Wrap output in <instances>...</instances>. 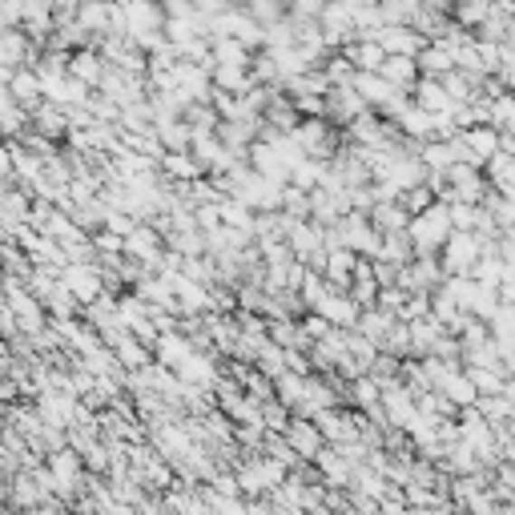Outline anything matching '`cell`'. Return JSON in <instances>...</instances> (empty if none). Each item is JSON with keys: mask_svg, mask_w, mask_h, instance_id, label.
<instances>
[{"mask_svg": "<svg viewBox=\"0 0 515 515\" xmlns=\"http://www.w3.org/2000/svg\"><path fill=\"white\" fill-rule=\"evenodd\" d=\"M406 242H411L415 254H439V246L447 242L451 234V222H447V205L443 202H431L423 214H415L411 222H406Z\"/></svg>", "mask_w": 515, "mask_h": 515, "instance_id": "cell-1", "label": "cell"}, {"mask_svg": "<svg viewBox=\"0 0 515 515\" xmlns=\"http://www.w3.org/2000/svg\"><path fill=\"white\" fill-rule=\"evenodd\" d=\"M57 282L65 286L69 294H73L77 306H89V302H97V298L105 294L97 262H69V266H61V278H57Z\"/></svg>", "mask_w": 515, "mask_h": 515, "instance_id": "cell-2", "label": "cell"}, {"mask_svg": "<svg viewBox=\"0 0 515 515\" xmlns=\"http://www.w3.org/2000/svg\"><path fill=\"white\" fill-rule=\"evenodd\" d=\"M475 258H479V242H475V234H459V230H451V234H447V242L439 246V270H443V278L472 274Z\"/></svg>", "mask_w": 515, "mask_h": 515, "instance_id": "cell-3", "label": "cell"}, {"mask_svg": "<svg viewBox=\"0 0 515 515\" xmlns=\"http://www.w3.org/2000/svg\"><path fill=\"white\" fill-rule=\"evenodd\" d=\"M334 225H339V234H342V250H350L355 258H375L378 238H383V234L367 222V214L350 210V214H342Z\"/></svg>", "mask_w": 515, "mask_h": 515, "instance_id": "cell-4", "label": "cell"}, {"mask_svg": "<svg viewBox=\"0 0 515 515\" xmlns=\"http://www.w3.org/2000/svg\"><path fill=\"white\" fill-rule=\"evenodd\" d=\"M310 314H319V319H327L334 330H355V322H358V306L350 302V294L347 291H327L322 294V302L314 306Z\"/></svg>", "mask_w": 515, "mask_h": 515, "instance_id": "cell-5", "label": "cell"}, {"mask_svg": "<svg viewBox=\"0 0 515 515\" xmlns=\"http://www.w3.org/2000/svg\"><path fill=\"white\" fill-rule=\"evenodd\" d=\"M375 44L383 49V57H415L427 41L415 29H406V24H383V29L375 33Z\"/></svg>", "mask_w": 515, "mask_h": 515, "instance_id": "cell-6", "label": "cell"}, {"mask_svg": "<svg viewBox=\"0 0 515 515\" xmlns=\"http://www.w3.org/2000/svg\"><path fill=\"white\" fill-rule=\"evenodd\" d=\"M125 13V29H129V37H138V33H157L161 24H166V16H161L157 0H117Z\"/></svg>", "mask_w": 515, "mask_h": 515, "instance_id": "cell-7", "label": "cell"}, {"mask_svg": "<svg viewBox=\"0 0 515 515\" xmlns=\"http://www.w3.org/2000/svg\"><path fill=\"white\" fill-rule=\"evenodd\" d=\"M161 254V234L153 230V225L146 222H138L129 234H125V242H121V258H138L141 266H149L153 258Z\"/></svg>", "mask_w": 515, "mask_h": 515, "instance_id": "cell-8", "label": "cell"}, {"mask_svg": "<svg viewBox=\"0 0 515 515\" xmlns=\"http://www.w3.org/2000/svg\"><path fill=\"white\" fill-rule=\"evenodd\" d=\"M49 479H52V491H61V495L73 491V487L81 483V455L77 451H69V447L52 451L49 455Z\"/></svg>", "mask_w": 515, "mask_h": 515, "instance_id": "cell-9", "label": "cell"}, {"mask_svg": "<svg viewBox=\"0 0 515 515\" xmlns=\"http://www.w3.org/2000/svg\"><path fill=\"white\" fill-rule=\"evenodd\" d=\"M282 439H286V447H291L294 455H302V459H314L322 451V435H319V427H314L310 419H291L286 423V431H282Z\"/></svg>", "mask_w": 515, "mask_h": 515, "instance_id": "cell-10", "label": "cell"}, {"mask_svg": "<svg viewBox=\"0 0 515 515\" xmlns=\"http://www.w3.org/2000/svg\"><path fill=\"white\" fill-rule=\"evenodd\" d=\"M435 391H439V395H443V399H447L451 406H455V411H459V406H472V403L479 399V395H475V386L467 383L463 367H447V375H443L439 383H435Z\"/></svg>", "mask_w": 515, "mask_h": 515, "instance_id": "cell-11", "label": "cell"}, {"mask_svg": "<svg viewBox=\"0 0 515 515\" xmlns=\"http://www.w3.org/2000/svg\"><path fill=\"white\" fill-rule=\"evenodd\" d=\"M459 141L467 146V153L475 157V166H479V169H483V161H487V157H495V153H500V133H495L491 125H472V129L459 133Z\"/></svg>", "mask_w": 515, "mask_h": 515, "instance_id": "cell-12", "label": "cell"}, {"mask_svg": "<svg viewBox=\"0 0 515 515\" xmlns=\"http://www.w3.org/2000/svg\"><path fill=\"white\" fill-rule=\"evenodd\" d=\"M8 97H13V101L21 105L24 113L37 110V105L44 101V97H41V81H37V73H33V69H13V81H8Z\"/></svg>", "mask_w": 515, "mask_h": 515, "instance_id": "cell-13", "label": "cell"}, {"mask_svg": "<svg viewBox=\"0 0 515 515\" xmlns=\"http://www.w3.org/2000/svg\"><path fill=\"white\" fill-rule=\"evenodd\" d=\"M69 77L81 81V85H89V89H97L105 77V61L97 57L93 49H73L69 52Z\"/></svg>", "mask_w": 515, "mask_h": 515, "instance_id": "cell-14", "label": "cell"}, {"mask_svg": "<svg viewBox=\"0 0 515 515\" xmlns=\"http://www.w3.org/2000/svg\"><path fill=\"white\" fill-rule=\"evenodd\" d=\"M29 125L41 133L44 141H57V138H69V125H65V110L61 105H49V101H41L37 110L29 113Z\"/></svg>", "mask_w": 515, "mask_h": 515, "instance_id": "cell-15", "label": "cell"}, {"mask_svg": "<svg viewBox=\"0 0 515 515\" xmlns=\"http://www.w3.org/2000/svg\"><path fill=\"white\" fill-rule=\"evenodd\" d=\"M355 254L350 250H330L327 262H322V282L330 286V291H347L350 286V274H355Z\"/></svg>", "mask_w": 515, "mask_h": 515, "instance_id": "cell-16", "label": "cell"}, {"mask_svg": "<svg viewBox=\"0 0 515 515\" xmlns=\"http://www.w3.org/2000/svg\"><path fill=\"white\" fill-rule=\"evenodd\" d=\"M378 77L391 89H399V93H411V85L419 81V69H415V57H383Z\"/></svg>", "mask_w": 515, "mask_h": 515, "instance_id": "cell-17", "label": "cell"}, {"mask_svg": "<svg viewBox=\"0 0 515 515\" xmlns=\"http://www.w3.org/2000/svg\"><path fill=\"white\" fill-rule=\"evenodd\" d=\"M411 97H415V110H423V113H443V110H451V101H447V93H443V85H439V77H419L411 85Z\"/></svg>", "mask_w": 515, "mask_h": 515, "instance_id": "cell-18", "label": "cell"}, {"mask_svg": "<svg viewBox=\"0 0 515 515\" xmlns=\"http://www.w3.org/2000/svg\"><path fill=\"white\" fill-rule=\"evenodd\" d=\"M339 52L350 61L355 73H378V65H383V49L375 41H347Z\"/></svg>", "mask_w": 515, "mask_h": 515, "instance_id": "cell-19", "label": "cell"}, {"mask_svg": "<svg viewBox=\"0 0 515 515\" xmlns=\"http://www.w3.org/2000/svg\"><path fill=\"white\" fill-rule=\"evenodd\" d=\"M367 222L375 225L378 234H403L411 218H406V210H403L399 202H375V205L367 210Z\"/></svg>", "mask_w": 515, "mask_h": 515, "instance_id": "cell-20", "label": "cell"}, {"mask_svg": "<svg viewBox=\"0 0 515 515\" xmlns=\"http://www.w3.org/2000/svg\"><path fill=\"white\" fill-rule=\"evenodd\" d=\"M157 166H161V174H166L169 182H197V177H205V169L189 157V149L186 153H161Z\"/></svg>", "mask_w": 515, "mask_h": 515, "instance_id": "cell-21", "label": "cell"}, {"mask_svg": "<svg viewBox=\"0 0 515 515\" xmlns=\"http://www.w3.org/2000/svg\"><path fill=\"white\" fill-rule=\"evenodd\" d=\"M350 89L358 93V101H363L367 110H378V105H383L386 97L395 93V89L386 85V81L378 77V73H355V77H350Z\"/></svg>", "mask_w": 515, "mask_h": 515, "instance_id": "cell-22", "label": "cell"}, {"mask_svg": "<svg viewBox=\"0 0 515 515\" xmlns=\"http://www.w3.org/2000/svg\"><path fill=\"white\" fill-rule=\"evenodd\" d=\"M117 367H121V370H129V375H133V370H146L149 363H153V350L146 347V342H138V339H133V334H125V339L121 342H117Z\"/></svg>", "mask_w": 515, "mask_h": 515, "instance_id": "cell-23", "label": "cell"}, {"mask_svg": "<svg viewBox=\"0 0 515 515\" xmlns=\"http://www.w3.org/2000/svg\"><path fill=\"white\" fill-rule=\"evenodd\" d=\"M250 57H254V52H250L246 44L230 41V37H214V41H210V61H214V65H230V69H250Z\"/></svg>", "mask_w": 515, "mask_h": 515, "instance_id": "cell-24", "label": "cell"}, {"mask_svg": "<svg viewBox=\"0 0 515 515\" xmlns=\"http://www.w3.org/2000/svg\"><path fill=\"white\" fill-rule=\"evenodd\" d=\"M314 463H319V472H322V483H330V487H347L350 472H355V467H350L334 447H322L319 455H314Z\"/></svg>", "mask_w": 515, "mask_h": 515, "instance_id": "cell-25", "label": "cell"}, {"mask_svg": "<svg viewBox=\"0 0 515 515\" xmlns=\"http://www.w3.org/2000/svg\"><path fill=\"white\" fill-rule=\"evenodd\" d=\"M415 69H419V77H443L455 69V61H451V52L443 44H423L415 52Z\"/></svg>", "mask_w": 515, "mask_h": 515, "instance_id": "cell-26", "label": "cell"}, {"mask_svg": "<svg viewBox=\"0 0 515 515\" xmlns=\"http://www.w3.org/2000/svg\"><path fill=\"white\" fill-rule=\"evenodd\" d=\"M77 24H81V29H85L93 41H101L105 33H110V5H97V0H81Z\"/></svg>", "mask_w": 515, "mask_h": 515, "instance_id": "cell-27", "label": "cell"}, {"mask_svg": "<svg viewBox=\"0 0 515 515\" xmlns=\"http://www.w3.org/2000/svg\"><path fill=\"white\" fill-rule=\"evenodd\" d=\"M327 169H330V161L302 157V161H298V166L291 169V182H286V186H294V189H302V194H310V189H319V186H322Z\"/></svg>", "mask_w": 515, "mask_h": 515, "instance_id": "cell-28", "label": "cell"}, {"mask_svg": "<svg viewBox=\"0 0 515 515\" xmlns=\"http://www.w3.org/2000/svg\"><path fill=\"white\" fill-rule=\"evenodd\" d=\"M395 129H399V138L406 141H431V113L415 110V105H406V110L399 113V121H395Z\"/></svg>", "mask_w": 515, "mask_h": 515, "instance_id": "cell-29", "label": "cell"}, {"mask_svg": "<svg viewBox=\"0 0 515 515\" xmlns=\"http://www.w3.org/2000/svg\"><path fill=\"white\" fill-rule=\"evenodd\" d=\"M451 21L459 24V29H467V33H475L479 24L487 21V13H491V0H451Z\"/></svg>", "mask_w": 515, "mask_h": 515, "instance_id": "cell-30", "label": "cell"}, {"mask_svg": "<svg viewBox=\"0 0 515 515\" xmlns=\"http://www.w3.org/2000/svg\"><path fill=\"white\" fill-rule=\"evenodd\" d=\"M439 85H443V93H447L451 110H459V105H472V101H475V81L467 77V73H459V69L443 73V77H439Z\"/></svg>", "mask_w": 515, "mask_h": 515, "instance_id": "cell-31", "label": "cell"}, {"mask_svg": "<svg viewBox=\"0 0 515 515\" xmlns=\"http://www.w3.org/2000/svg\"><path fill=\"white\" fill-rule=\"evenodd\" d=\"M391 327H395V314L378 310V306H370V310H363V314H358V322H355V330L363 334L367 342H375V347L386 339V330H391Z\"/></svg>", "mask_w": 515, "mask_h": 515, "instance_id": "cell-32", "label": "cell"}, {"mask_svg": "<svg viewBox=\"0 0 515 515\" xmlns=\"http://www.w3.org/2000/svg\"><path fill=\"white\" fill-rule=\"evenodd\" d=\"M415 157L423 161V169H427V174H447V169L455 166V157H451V146H447V141H435V138L423 141Z\"/></svg>", "mask_w": 515, "mask_h": 515, "instance_id": "cell-33", "label": "cell"}, {"mask_svg": "<svg viewBox=\"0 0 515 515\" xmlns=\"http://www.w3.org/2000/svg\"><path fill=\"white\" fill-rule=\"evenodd\" d=\"M375 258L391 262V266H406V262L415 258V250H411V242H406V234H383V238H378Z\"/></svg>", "mask_w": 515, "mask_h": 515, "instance_id": "cell-34", "label": "cell"}, {"mask_svg": "<svg viewBox=\"0 0 515 515\" xmlns=\"http://www.w3.org/2000/svg\"><path fill=\"white\" fill-rule=\"evenodd\" d=\"M210 81L214 89H222V93H246V89H254V81H250L246 69H230V65H214L210 69Z\"/></svg>", "mask_w": 515, "mask_h": 515, "instance_id": "cell-35", "label": "cell"}, {"mask_svg": "<svg viewBox=\"0 0 515 515\" xmlns=\"http://www.w3.org/2000/svg\"><path fill=\"white\" fill-rule=\"evenodd\" d=\"M472 406L479 411V419L491 423V427H495V423H508L511 419V399H508V395H479Z\"/></svg>", "mask_w": 515, "mask_h": 515, "instance_id": "cell-36", "label": "cell"}, {"mask_svg": "<svg viewBox=\"0 0 515 515\" xmlns=\"http://www.w3.org/2000/svg\"><path fill=\"white\" fill-rule=\"evenodd\" d=\"M270 383H274V403H282L286 411L302 403V375H294V370H282V375L270 378Z\"/></svg>", "mask_w": 515, "mask_h": 515, "instance_id": "cell-37", "label": "cell"}, {"mask_svg": "<svg viewBox=\"0 0 515 515\" xmlns=\"http://www.w3.org/2000/svg\"><path fill=\"white\" fill-rule=\"evenodd\" d=\"M218 214H222V225H230V230H246L250 234V225H254V210H250V205H242L238 197H222Z\"/></svg>", "mask_w": 515, "mask_h": 515, "instance_id": "cell-38", "label": "cell"}, {"mask_svg": "<svg viewBox=\"0 0 515 515\" xmlns=\"http://www.w3.org/2000/svg\"><path fill=\"white\" fill-rule=\"evenodd\" d=\"M319 69H322V77H327V89H342V85H350V77H355V69H350V61L342 57V52H330Z\"/></svg>", "mask_w": 515, "mask_h": 515, "instance_id": "cell-39", "label": "cell"}, {"mask_svg": "<svg viewBox=\"0 0 515 515\" xmlns=\"http://www.w3.org/2000/svg\"><path fill=\"white\" fill-rule=\"evenodd\" d=\"M479 205H467V202H451L447 205V222H451V230H459V234H472L475 225H479Z\"/></svg>", "mask_w": 515, "mask_h": 515, "instance_id": "cell-40", "label": "cell"}, {"mask_svg": "<svg viewBox=\"0 0 515 515\" xmlns=\"http://www.w3.org/2000/svg\"><path fill=\"white\" fill-rule=\"evenodd\" d=\"M431 202H435V197H431V189H427V186H415V189H406V194H399V205L406 210V218L423 214Z\"/></svg>", "mask_w": 515, "mask_h": 515, "instance_id": "cell-41", "label": "cell"}, {"mask_svg": "<svg viewBox=\"0 0 515 515\" xmlns=\"http://www.w3.org/2000/svg\"><path fill=\"white\" fill-rule=\"evenodd\" d=\"M286 423H291V419H286V406H282V403H274V399L262 403V427L274 431V435H282Z\"/></svg>", "mask_w": 515, "mask_h": 515, "instance_id": "cell-42", "label": "cell"}, {"mask_svg": "<svg viewBox=\"0 0 515 515\" xmlns=\"http://www.w3.org/2000/svg\"><path fill=\"white\" fill-rule=\"evenodd\" d=\"M298 330H302L306 347H310V342H322V339H327V334H330V322L319 319V314H306V319L298 322Z\"/></svg>", "mask_w": 515, "mask_h": 515, "instance_id": "cell-43", "label": "cell"}, {"mask_svg": "<svg viewBox=\"0 0 515 515\" xmlns=\"http://www.w3.org/2000/svg\"><path fill=\"white\" fill-rule=\"evenodd\" d=\"M157 8L166 21H189V16H194V5H189V0H157Z\"/></svg>", "mask_w": 515, "mask_h": 515, "instance_id": "cell-44", "label": "cell"}, {"mask_svg": "<svg viewBox=\"0 0 515 515\" xmlns=\"http://www.w3.org/2000/svg\"><path fill=\"white\" fill-rule=\"evenodd\" d=\"M101 225H105V230H110V234H117V238H125V234H129V230H133V225H138V222H133V218H129V214H117V210H105V218H101Z\"/></svg>", "mask_w": 515, "mask_h": 515, "instance_id": "cell-45", "label": "cell"}, {"mask_svg": "<svg viewBox=\"0 0 515 515\" xmlns=\"http://www.w3.org/2000/svg\"><path fill=\"white\" fill-rule=\"evenodd\" d=\"M16 334H21L16 330V314L8 310V302L0 298V339H16Z\"/></svg>", "mask_w": 515, "mask_h": 515, "instance_id": "cell-46", "label": "cell"}, {"mask_svg": "<svg viewBox=\"0 0 515 515\" xmlns=\"http://www.w3.org/2000/svg\"><path fill=\"white\" fill-rule=\"evenodd\" d=\"M189 5H194V13H197V16H205V21H210V16H218L222 8H230L225 0H189Z\"/></svg>", "mask_w": 515, "mask_h": 515, "instance_id": "cell-47", "label": "cell"}, {"mask_svg": "<svg viewBox=\"0 0 515 515\" xmlns=\"http://www.w3.org/2000/svg\"><path fill=\"white\" fill-rule=\"evenodd\" d=\"M262 435H266V427H238V443H242V447H258Z\"/></svg>", "mask_w": 515, "mask_h": 515, "instance_id": "cell-48", "label": "cell"}, {"mask_svg": "<svg viewBox=\"0 0 515 515\" xmlns=\"http://www.w3.org/2000/svg\"><path fill=\"white\" fill-rule=\"evenodd\" d=\"M500 153H508V157L515 153V138H511V133H500Z\"/></svg>", "mask_w": 515, "mask_h": 515, "instance_id": "cell-49", "label": "cell"}, {"mask_svg": "<svg viewBox=\"0 0 515 515\" xmlns=\"http://www.w3.org/2000/svg\"><path fill=\"white\" fill-rule=\"evenodd\" d=\"M399 515H435V511H431V508H403Z\"/></svg>", "mask_w": 515, "mask_h": 515, "instance_id": "cell-50", "label": "cell"}, {"mask_svg": "<svg viewBox=\"0 0 515 515\" xmlns=\"http://www.w3.org/2000/svg\"><path fill=\"white\" fill-rule=\"evenodd\" d=\"M330 5H347V8H350V5H355V0H330Z\"/></svg>", "mask_w": 515, "mask_h": 515, "instance_id": "cell-51", "label": "cell"}, {"mask_svg": "<svg viewBox=\"0 0 515 515\" xmlns=\"http://www.w3.org/2000/svg\"><path fill=\"white\" fill-rule=\"evenodd\" d=\"M97 5H113V0H97Z\"/></svg>", "mask_w": 515, "mask_h": 515, "instance_id": "cell-52", "label": "cell"}]
</instances>
